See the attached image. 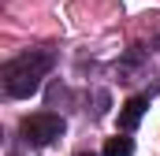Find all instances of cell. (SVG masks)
<instances>
[{
  "instance_id": "1",
  "label": "cell",
  "mask_w": 160,
  "mask_h": 156,
  "mask_svg": "<svg viewBox=\"0 0 160 156\" xmlns=\"http://www.w3.org/2000/svg\"><path fill=\"white\" fill-rule=\"evenodd\" d=\"M48 67H52V56H48V52H26V56L11 60V63L4 67V85H8V93L19 97V100L34 97L41 89V78H45Z\"/></svg>"
},
{
  "instance_id": "2",
  "label": "cell",
  "mask_w": 160,
  "mask_h": 156,
  "mask_svg": "<svg viewBox=\"0 0 160 156\" xmlns=\"http://www.w3.org/2000/svg\"><path fill=\"white\" fill-rule=\"evenodd\" d=\"M60 134H63V119L52 115V112H41V115L22 119V138H26L30 145H48V141H56Z\"/></svg>"
},
{
  "instance_id": "3",
  "label": "cell",
  "mask_w": 160,
  "mask_h": 156,
  "mask_svg": "<svg viewBox=\"0 0 160 156\" xmlns=\"http://www.w3.org/2000/svg\"><path fill=\"white\" fill-rule=\"evenodd\" d=\"M145 108H149V97H130L123 104V112H119V126L123 130H134L142 123V115H145Z\"/></svg>"
},
{
  "instance_id": "4",
  "label": "cell",
  "mask_w": 160,
  "mask_h": 156,
  "mask_svg": "<svg viewBox=\"0 0 160 156\" xmlns=\"http://www.w3.org/2000/svg\"><path fill=\"white\" fill-rule=\"evenodd\" d=\"M104 156H134V141L130 138H108V145H104Z\"/></svg>"
},
{
  "instance_id": "5",
  "label": "cell",
  "mask_w": 160,
  "mask_h": 156,
  "mask_svg": "<svg viewBox=\"0 0 160 156\" xmlns=\"http://www.w3.org/2000/svg\"><path fill=\"white\" fill-rule=\"evenodd\" d=\"M78 156H93V153H78Z\"/></svg>"
}]
</instances>
